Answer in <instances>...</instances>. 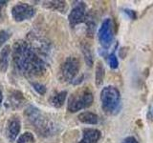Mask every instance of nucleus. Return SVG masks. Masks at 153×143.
<instances>
[{"label": "nucleus", "instance_id": "nucleus-17", "mask_svg": "<svg viewBox=\"0 0 153 143\" xmlns=\"http://www.w3.org/2000/svg\"><path fill=\"white\" fill-rule=\"evenodd\" d=\"M105 76V69L102 61H98L96 65V72H95V83L97 87H100L103 84Z\"/></svg>", "mask_w": 153, "mask_h": 143}, {"label": "nucleus", "instance_id": "nucleus-23", "mask_svg": "<svg viewBox=\"0 0 153 143\" xmlns=\"http://www.w3.org/2000/svg\"><path fill=\"white\" fill-rule=\"evenodd\" d=\"M123 13L126 14V15L129 19H131V20H135V19H137V12L134 11V10H131V9H123Z\"/></svg>", "mask_w": 153, "mask_h": 143}, {"label": "nucleus", "instance_id": "nucleus-6", "mask_svg": "<svg viewBox=\"0 0 153 143\" xmlns=\"http://www.w3.org/2000/svg\"><path fill=\"white\" fill-rule=\"evenodd\" d=\"M98 40L102 49L108 50L114 40V23L111 18H105L98 31Z\"/></svg>", "mask_w": 153, "mask_h": 143}, {"label": "nucleus", "instance_id": "nucleus-14", "mask_svg": "<svg viewBox=\"0 0 153 143\" xmlns=\"http://www.w3.org/2000/svg\"><path fill=\"white\" fill-rule=\"evenodd\" d=\"M78 119L79 122L83 124H87V125H97L99 123L98 114H96L95 113L92 112H83L79 114Z\"/></svg>", "mask_w": 153, "mask_h": 143}, {"label": "nucleus", "instance_id": "nucleus-27", "mask_svg": "<svg viewBox=\"0 0 153 143\" xmlns=\"http://www.w3.org/2000/svg\"><path fill=\"white\" fill-rule=\"evenodd\" d=\"M7 3H8L7 1H0V17H1V14H2V10L6 6Z\"/></svg>", "mask_w": 153, "mask_h": 143}, {"label": "nucleus", "instance_id": "nucleus-15", "mask_svg": "<svg viewBox=\"0 0 153 143\" xmlns=\"http://www.w3.org/2000/svg\"><path fill=\"white\" fill-rule=\"evenodd\" d=\"M67 91H61V92L56 93L53 95H51V97L49 99V102L53 107L55 108H61L63 106V104L66 100L67 97Z\"/></svg>", "mask_w": 153, "mask_h": 143}, {"label": "nucleus", "instance_id": "nucleus-29", "mask_svg": "<svg viewBox=\"0 0 153 143\" xmlns=\"http://www.w3.org/2000/svg\"><path fill=\"white\" fill-rule=\"evenodd\" d=\"M152 112H153V111H152Z\"/></svg>", "mask_w": 153, "mask_h": 143}, {"label": "nucleus", "instance_id": "nucleus-12", "mask_svg": "<svg viewBox=\"0 0 153 143\" xmlns=\"http://www.w3.org/2000/svg\"><path fill=\"white\" fill-rule=\"evenodd\" d=\"M12 54L11 47L9 45H6L2 48L1 52H0V72L1 73H6L9 64H10V56Z\"/></svg>", "mask_w": 153, "mask_h": 143}, {"label": "nucleus", "instance_id": "nucleus-18", "mask_svg": "<svg viewBox=\"0 0 153 143\" xmlns=\"http://www.w3.org/2000/svg\"><path fill=\"white\" fill-rule=\"evenodd\" d=\"M84 22L86 24V32H87V35L89 37H93L96 32V27H97L95 19L91 15H89V14H87Z\"/></svg>", "mask_w": 153, "mask_h": 143}, {"label": "nucleus", "instance_id": "nucleus-1", "mask_svg": "<svg viewBox=\"0 0 153 143\" xmlns=\"http://www.w3.org/2000/svg\"><path fill=\"white\" fill-rule=\"evenodd\" d=\"M51 52L49 41L36 33H29L26 40L16 41L13 46V71L27 78L40 77L49 67Z\"/></svg>", "mask_w": 153, "mask_h": 143}, {"label": "nucleus", "instance_id": "nucleus-10", "mask_svg": "<svg viewBox=\"0 0 153 143\" xmlns=\"http://www.w3.org/2000/svg\"><path fill=\"white\" fill-rule=\"evenodd\" d=\"M26 102L23 94L19 91H11L8 94L6 101V107L11 110H18L24 106Z\"/></svg>", "mask_w": 153, "mask_h": 143}, {"label": "nucleus", "instance_id": "nucleus-3", "mask_svg": "<svg viewBox=\"0 0 153 143\" xmlns=\"http://www.w3.org/2000/svg\"><path fill=\"white\" fill-rule=\"evenodd\" d=\"M100 105L102 111L108 116L117 114L122 106V97L118 88L115 86H105L100 91Z\"/></svg>", "mask_w": 153, "mask_h": 143}, {"label": "nucleus", "instance_id": "nucleus-5", "mask_svg": "<svg viewBox=\"0 0 153 143\" xmlns=\"http://www.w3.org/2000/svg\"><path fill=\"white\" fill-rule=\"evenodd\" d=\"M80 62L76 56H68L62 62L59 70V78L61 82L72 83L78 77Z\"/></svg>", "mask_w": 153, "mask_h": 143}, {"label": "nucleus", "instance_id": "nucleus-13", "mask_svg": "<svg viewBox=\"0 0 153 143\" xmlns=\"http://www.w3.org/2000/svg\"><path fill=\"white\" fill-rule=\"evenodd\" d=\"M43 7L52 10L54 12H59L60 13H65L68 10V6L65 1H45L43 2Z\"/></svg>", "mask_w": 153, "mask_h": 143}, {"label": "nucleus", "instance_id": "nucleus-22", "mask_svg": "<svg viewBox=\"0 0 153 143\" xmlns=\"http://www.w3.org/2000/svg\"><path fill=\"white\" fill-rule=\"evenodd\" d=\"M11 36H12V33L9 31H6V30L0 31V48L5 44V42H7L10 38H11Z\"/></svg>", "mask_w": 153, "mask_h": 143}, {"label": "nucleus", "instance_id": "nucleus-20", "mask_svg": "<svg viewBox=\"0 0 153 143\" xmlns=\"http://www.w3.org/2000/svg\"><path fill=\"white\" fill-rule=\"evenodd\" d=\"M106 59H107V63H108L109 67L112 70L118 69L119 60H118V57H117L116 54H115V51H113L112 52H110V54L108 55V56L106 57Z\"/></svg>", "mask_w": 153, "mask_h": 143}, {"label": "nucleus", "instance_id": "nucleus-25", "mask_svg": "<svg viewBox=\"0 0 153 143\" xmlns=\"http://www.w3.org/2000/svg\"><path fill=\"white\" fill-rule=\"evenodd\" d=\"M84 79V75L83 74H81V75H79L78 77H76L73 82H72V84H74V85H79L81 82L83 81Z\"/></svg>", "mask_w": 153, "mask_h": 143}, {"label": "nucleus", "instance_id": "nucleus-19", "mask_svg": "<svg viewBox=\"0 0 153 143\" xmlns=\"http://www.w3.org/2000/svg\"><path fill=\"white\" fill-rule=\"evenodd\" d=\"M36 138L30 132H25L17 138L16 143H35Z\"/></svg>", "mask_w": 153, "mask_h": 143}, {"label": "nucleus", "instance_id": "nucleus-11", "mask_svg": "<svg viewBox=\"0 0 153 143\" xmlns=\"http://www.w3.org/2000/svg\"><path fill=\"white\" fill-rule=\"evenodd\" d=\"M102 137V132L96 128H84L82 138L78 143H98Z\"/></svg>", "mask_w": 153, "mask_h": 143}, {"label": "nucleus", "instance_id": "nucleus-28", "mask_svg": "<svg viewBox=\"0 0 153 143\" xmlns=\"http://www.w3.org/2000/svg\"><path fill=\"white\" fill-rule=\"evenodd\" d=\"M2 100H3V94H2V92L0 91V105L2 103Z\"/></svg>", "mask_w": 153, "mask_h": 143}, {"label": "nucleus", "instance_id": "nucleus-4", "mask_svg": "<svg viewBox=\"0 0 153 143\" xmlns=\"http://www.w3.org/2000/svg\"><path fill=\"white\" fill-rule=\"evenodd\" d=\"M94 94L88 87L79 88L72 94L67 101V110L70 113H76L92 106Z\"/></svg>", "mask_w": 153, "mask_h": 143}, {"label": "nucleus", "instance_id": "nucleus-16", "mask_svg": "<svg viewBox=\"0 0 153 143\" xmlns=\"http://www.w3.org/2000/svg\"><path fill=\"white\" fill-rule=\"evenodd\" d=\"M81 48V52H82L83 55V58L86 65L88 67H92L94 65V55H93V52L91 49V46L86 42H82L80 45Z\"/></svg>", "mask_w": 153, "mask_h": 143}, {"label": "nucleus", "instance_id": "nucleus-7", "mask_svg": "<svg viewBox=\"0 0 153 143\" xmlns=\"http://www.w3.org/2000/svg\"><path fill=\"white\" fill-rule=\"evenodd\" d=\"M36 10L35 7L27 3H19L12 8V16L16 22L30 20L36 15Z\"/></svg>", "mask_w": 153, "mask_h": 143}, {"label": "nucleus", "instance_id": "nucleus-26", "mask_svg": "<svg viewBox=\"0 0 153 143\" xmlns=\"http://www.w3.org/2000/svg\"><path fill=\"white\" fill-rule=\"evenodd\" d=\"M126 54H127V49H126V47H122L121 49H120V51H119L120 57H122V58H124V57H126Z\"/></svg>", "mask_w": 153, "mask_h": 143}, {"label": "nucleus", "instance_id": "nucleus-2", "mask_svg": "<svg viewBox=\"0 0 153 143\" xmlns=\"http://www.w3.org/2000/svg\"><path fill=\"white\" fill-rule=\"evenodd\" d=\"M24 116L33 130L41 136L48 137L54 136L59 131V125L41 110L33 105L26 108Z\"/></svg>", "mask_w": 153, "mask_h": 143}, {"label": "nucleus", "instance_id": "nucleus-9", "mask_svg": "<svg viewBox=\"0 0 153 143\" xmlns=\"http://www.w3.org/2000/svg\"><path fill=\"white\" fill-rule=\"evenodd\" d=\"M21 130V121L17 116H11L6 123L5 127V136H6L9 142L13 143L16 140L17 136L19 135Z\"/></svg>", "mask_w": 153, "mask_h": 143}, {"label": "nucleus", "instance_id": "nucleus-24", "mask_svg": "<svg viewBox=\"0 0 153 143\" xmlns=\"http://www.w3.org/2000/svg\"><path fill=\"white\" fill-rule=\"evenodd\" d=\"M121 143H139V142L134 136H126V138H123Z\"/></svg>", "mask_w": 153, "mask_h": 143}, {"label": "nucleus", "instance_id": "nucleus-8", "mask_svg": "<svg viewBox=\"0 0 153 143\" xmlns=\"http://www.w3.org/2000/svg\"><path fill=\"white\" fill-rule=\"evenodd\" d=\"M87 16L86 5L84 2H78L71 10L68 15V22L71 28H75L76 25L83 23Z\"/></svg>", "mask_w": 153, "mask_h": 143}, {"label": "nucleus", "instance_id": "nucleus-21", "mask_svg": "<svg viewBox=\"0 0 153 143\" xmlns=\"http://www.w3.org/2000/svg\"><path fill=\"white\" fill-rule=\"evenodd\" d=\"M31 85H32V87L33 88V90H35L36 92L38 94H40V95H44L46 94V92H47L46 86L39 83V82H32Z\"/></svg>", "mask_w": 153, "mask_h": 143}]
</instances>
